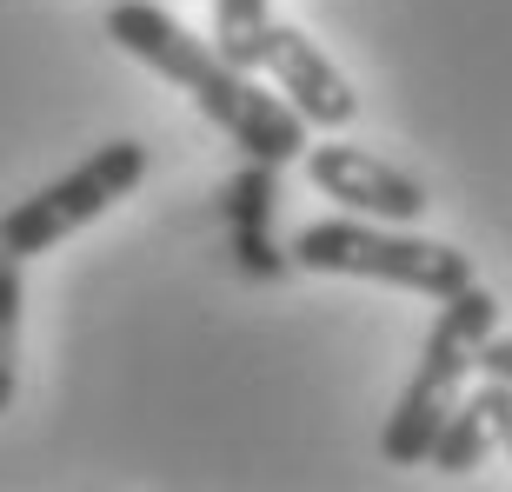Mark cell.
Listing matches in <instances>:
<instances>
[{"label":"cell","instance_id":"1","mask_svg":"<svg viewBox=\"0 0 512 492\" xmlns=\"http://www.w3.org/2000/svg\"><path fill=\"white\" fill-rule=\"evenodd\" d=\"M107 40H114L120 54H133L140 67H153L160 80H173L247 160L286 167V160L306 153V120L286 100L260 94L247 80V67H233L213 40H193L160 0H114L107 7Z\"/></svg>","mask_w":512,"mask_h":492},{"label":"cell","instance_id":"2","mask_svg":"<svg viewBox=\"0 0 512 492\" xmlns=\"http://www.w3.org/2000/svg\"><path fill=\"white\" fill-rule=\"evenodd\" d=\"M493 333H499V300L479 280L439 300V320H433V333H426V346H419L413 379H406V393H399L393 413H386V433H380L386 466H426L433 433L459 406V386H466V373L479 366V346L493 340Z\"/></svg>","mask_w":512,"mask_h":492},{"label":"cell","instance_id":"3","mask_svg":"<svg viewBox=\"0 0 512 492\" xmlns=\"http://www.w3.org/2000/svg\"><path fill=\"white\" fill-rule=\"evenodd\" d=\"M286 260L306 273H346V280H380V286H406L426 300H446L459 286H473V260L446 240H419L399 233L393 220H313L293 233Z\"/></svg>","mask_w":512,"mask_h":492},{"label":"cell","instance_id":"4","mask_svg":"<svg viewBox=\"0 0 512 492\" xmlns=\"http://www.w3.org/2000/svg\"><path fill=\"white\" fill-rule=\"evenodd\" d=\"M140 180H147V147H140V140H107V147H94L74 173H60L54 187L27 193L20 207L0 213V246H7L14 260H34V253L60 246L67 233H80L87 220H100L114 200H127Z\"/></svg>","mask_w":512,"mask_h":492},{"label":"cell","instance_id":"5","mask_svg":"<svg viewBox=\"0 0 512 492\" xmlns=\"http://www.w3.org/2000/svg\"><path fill=\"white\" fill-rule=\"evenodd\" d=\"M306 180H313L326 200H340L346 213H360V220H393V227H413L419 213L433 207V200H426V187H419L413 173L386 167L380 153L346 147V140L306 147Z\"/></svg>","mask_w":512,"mask_h":492},{"label":"cell","instance_id":"6","mask_svg":"<svg viewBox=\"0 0 512 492\" xmlns=\"http://www.w3.org/2000/svg\"><path fill=\"white\" fill-rule=\"evenodd\" d=\"M260 74H273V87L286 94V107L306 120V127H346V120L360 114V94L346 87V74L333 60L300 34V27H286V20H266L260 34Z\"/></svg>","mask_w":512,"mask_h":492},{"label":"cell","instance_id":"7","mask_svg":"<svg viewBox=\"0 0 512 492\" xmlns=\"http://www.w3.org/2000/svg\"><path fill=\"white\" fill-rule=\"evenodd\" d=\"M506 426H512V379H486L479 393H466L453 413H446V426L433 433L426 466H439L446 479H466L479 459L506 439Z\"/></svg>","mask_w":512,"mask_h":492},{"label":"cell","instance_id":"8","mask_svg":"<svg viewBox=\"0 0 512 492\" xmlns=\"http://www.w3.org/2000/svg\"><path fill=\"white\" fill-rule=\"evenodd\" d=\"M266 20H273V7L266 0H213V47L233 60V67H260V34Z\"/></svg>","mask_w":512,"mask_h":492},{"label":"cell","instance_id":"9","mask_svg":"<svg viewBox=\"0 0 512 492\" xmlns=\"http://www.w3.org/2000/svg\"><path fill=\"white\" fill-rule=\"evenodd\" d=\"M20 379V260L0 246V413L14 406Z\"/></svg>","mask_w":512,"mask_h":492},{"label":"cell","instance_id":"10","mask_svg":"<svg viewBox=\"0 0 512 492\" xmlns=\"http://www.w3.org/2000/svg\"><path fill=\"white\" fill-rule=\"evenodd\" d=\"M273 200H280V187H273V160H247V173L227 187V213L240 233H266V220H273Z\"/></svg>","mask_w":512,"mask_h":492},{"label":"cell","instance_id":"11","mask_svg":"<svg viewBox=\"0 0 512 492\" xmlns=\"http://www.w3.org/2000/svg\"><path fill=\"white\" fill-rule=\"evenodd\" d=\"M479 373H486V379H512V340L493 333V340L479 346Z\"/></svg>","mask_w":512,"mask_h":492},{"label":"cell","instance_id":"12","mask_svg":"<svg viewBox=\"0 0 512 492\" xmlns=\"http://www.w3.org/2000/svg\"><path fill=\"white\" fill-rule=\"evenodd\" d=\"M499 446H506V453H512V426H506V439H499Z\"/></svg>","mask_w":512,"mask_h":492}]
</instances>
